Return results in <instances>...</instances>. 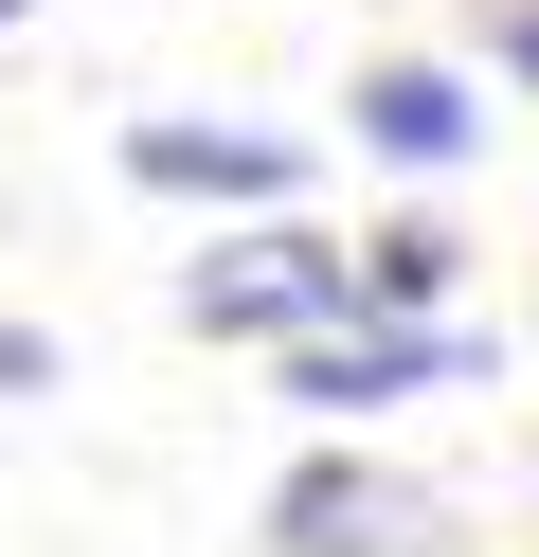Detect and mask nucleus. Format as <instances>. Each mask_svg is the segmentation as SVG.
Returning a JSON list of instances; mask_svg holds the SVG:
<instances>
[{"mask_svg": "<svg viewBox=\"0 0 539 557\" xmlns=\"http://www.w3.org/2000/svg\"><path fill=\"white\" fill-rule=\"evenodd\" d=\"M198 306L216 342H342L359 324V252H323V234H252V252H198Z\"/></svg>", "mask_w": 539, "mask_h": 557, "instance_id": "f257e3e1", "label": "nucleus"}, {"mask_svg": "<svg viewBox=\"0 0 539 557\" xmlns=\"http://www.w3.org/2000/svg\"><path fill=\"white\" fill-rule=\"evenodd\" d=\"M431 377H486V342H450V324H342V342H287V413H323V432L431 396Z\"/></svg>", "mask_w": 539, "mask_h": 557, "instance_id": "f03ea898", "label": "nucleus"}, {"mask_svg": "<svg viewBox=\"0 0 539 557\" xmlns=\"http://www.w3.org/2000/svg\"><path fill=\"white\" fill-rule=\"evenodd\" d=\"M395 540H414V504L378 468H342V449L287 468V504H270V557H395Z\"/></svg>", "mask_w": 539, "mask_h": 557, "instance_id": "7ed1b4c3", "label": "nucleus"}, {"mask_svg": "<svg viewBox=\"0 0 539 557\" xmlns=\"http://www.w3.org/2000/svg\"><path fill=\"white\" fill-rule=\"evenodd\" d=\"M126 162H144V181H162V198H287V145H270V126H126Z\"/></svg>", "mask_w": 539, "mask_h": 557, "instance_id": "20e7f679", "label": "nucleus"}, {"mask_svg": "<svg viewBox=\"0 0 539 557\" xmlns=\"http://www.w3.org/2000/svg\"><path fill=\"white\" fill-rule=\"evenodd\" d=\"M467 126H486V109H467V90L431 73V54L359 73V145H378V162H414V181H431V162H467Z\"/></svg>", "mask_w": 539, "mask_h": 557, "instance_id": "39448f33", "label": "nucleus"}, {"mask_svg": "<svg viewBox=\"0 0 539 557\" xmlns=\"http://www.w3.org/2000/svg\"><path fill=\"white\" fill-rule=\"evenodd\" d=\"M431 306H450V234H431V216L359 234V324H431Z\"/></svg>", "mask_w": 539, "mask_h": 557, "instance_id": "423d86ee", "label": "nucleus"}, {"mask_svg": "<svg viewBox=\"0 0 539 557\" xmlns=\"http://www.w3.org/2000/svg\"><path fill=\"white\" fill-rule=\"evenodd\" d=\"M36 377H54V342H36V324H0V396H36Z\"/></svg>", "mask_w": 539, "mask_h": 557, "instance_id": "0eeeda50", "label": "nucleus"}, {"mask_svg": "<svg viewBox=\"0 0 539 557\" xmlns=\"http://www.w3.org/2000/svg\"><path fill=\"white\" fill-rule=\"evenodd\" d=\"M503 73H539V0H503Z\"/></svg>", "mask_w": 539, "mask_h": 557, "instance_id": "6e6552de", "label": "nucleus"}, {"mask_svg": "<svg viewBox=\"0 0 539 557\" xmlns=\"http://www.w3.org/2000/svg\"><path fill=\"white\" fill-rule=\"evenodd\" d=\"M0 18H19V0H0Z\"/></svg>", "mask_w": 539, "mask_h": 557, "instance_id": "1a4fd4ad", "label": "nucleus"}]
</instances>
